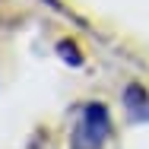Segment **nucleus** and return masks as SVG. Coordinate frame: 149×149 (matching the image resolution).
Returning <instances> with one entry per match:
<instances>
[{
	"instance_id": "3",
	"label": "nucleus",
	"mask_w": 149,
	"mask_h": 149,
	"mask_svg": "<svg viewBox=\"0 0 149 149\" xmlns=\"http://www.w3.org/2000/svg\"><path fill=\"white\" fill-rule=\"evenodd\" d=\"M57 51H60V57L67 60V63H73V67H79V63H83V54H79V48H76L73 41H60Z\"/></svg>"
},
{
	"instance_id": "1",
	"label": "nucleus",
	"mask_w": 149,
	"mask_h": 149,
	"mask_svg": "<svg viewBox=\"0 0 149 149\" xmlns=\"http://www.w3.org/2000/svg\"><path fill=\"white\" fill-rule=\"evenodd\" d=\"M108 133H111L108 108L98 105V102H89V105H83V111L76 118V127L70 133V146L73 149H102Z\"/></svg>"
},
{
	"instance_id": "2",
	"label": "nucleus",
	"mask_w": 149,
	"mask_h": 149,
	"mask_svg": "<svg viewBox=\"0 0 149 149\" xmlns=\"http://www.w3.org/2000/svg\"><path fill=\"white\" fill-rule=\"evenodd\" d=\"M124 108H127L130 120H136V124L149 120V92L143 86H136V83H130L124 89Z\"/></svg>"
}]
</instances>
